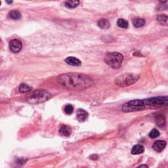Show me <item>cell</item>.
I'll return each instance as SVG.
<instances>
[{
	"label": "cell",
	"mask_w": 168,
	"mask_h": 168,
	"mask_svg": "<svg viewBox=\"0 0 168 168\" xmlns=\"http://www.w3.org/2000/svg\"><path fill=\"white\" fill-rule=\"evenodd\" d=\"M58 83L70 90H84L93 84L92 79L81 73H66L59 75L57 78Z\"/></svg>",
	"instance_id": "obj_1"
},
{
	"label": "cell",
	"mask_w": 168,
	"mask_h": 168,
	"mask_svg": "<svg viewBox=\"0 0 168 168\" xmlns=\"http://www.w3.org/2000/svg\"><path fill=\"white\" fill-rule=\"evenodd\" d=\"M51 97V94L45 90H38L29 95L26 101L31 104H38L47 101Z\"/></svg>",
	"instance_id": "obj_2"
},
{
	"label": "cell",
	"mask_w": 168,
	"mask_h": 168,
	"mask_svg": "<svg viewBox=\"0 0 168 168\" xmlns=\"http://www.w3.org/2000/svg\"><path fill=\"white\" fill-rule=\"evenodd\" d=\"M123 60V55L118 52L108 53L105 56L104 58L105 62L109 67L115 69L119 68L121 67Z\"/></svg>",
	"instance_id": "obj_3"
},
{
	"label": "cell",
	"mask_w": 168,
	"mask_h": 168,
	"mask_svg": "<svg viewBox=\"0 0 168 168\" xmlns=\"http://www.w3.org/2000/svg\"><path fill=\"white\" fill-rule=\"evenodd\" d=\"M139 75L132 74H125L117 78L115 84L120 87H128L133 85L139 80Z\"/></svg>",
	"instance_id": "obj_4"
},
{
	"label": "cell",
	"mask_w": 168,
	"mask_h": 168,
	"mask_svg": "<svg viewBox=\"0 0 168 168\" xmlns=\"http://www.w3.org/2000/svg\"><path fill=\"white\" fill-rule=\"evenodd\" d=\"M167 101L168 98L167 96L157 97L143 100V103L145 107H149L154 109V108L167 106Z\"/></svg>",
	"instance_id": "obj_5"
},
{
	"label": "cell",
	"mask_w": 168,
	"mask_h": 168,
	"mask_svg": "<svg viewBox=\"0 0 168 168\" xmlns=\"http://www.w3.org/2000/svg\"><path fill=\"white\" fill-rule=\"evenodd\" d=\"M145 108L143 101L133 100L124 104L122 107V111L125 112H132L141 111Z\"/></svg>",
	"instance_id": "obj_6"
},
{
	"label": "cell",
	"mask_w": 168,
	"mask_h": 168,
	"mask_svg": "<svg viewBox=\"0 0 168 168\" xmlns=\"http://www.w3.org/2000/svg\"><path fill=\"white\" fill-rule=\"evenodd\" d=\"M22 47L21 41L19 39H13L9 43V47L11 51L13 53H18L21 50Z\"/></svg>",
	"instance_id": "obj_7"
},
{
	"label": "cell",
	"mask_w": 168,
	"mask_h": 168,
	"mask_svg": "<svg viewBox=\"0 0 168 168\" xmlns=\"http://www.w3.org/2000/svg\"><path fill=\"white\" fill-rule=\"evenodd\" d=\"M166 146V142L164 141H157L155 143L153 144L152 148L154 150H156V152H161L163 150Z\"/></svg>",
	"instance_id": "obj_8"
},
{
	"label": "cell",
	"mask_w": 168,
	"mask_h": 168,
	"mask_svg": "<svg viewBox=\"0 0 168 168\" xmlns=\"http://www.w3.org/2000/svg\"><path fill=\"white\" fill-rule=\"evenodd\" d=\"M65 62L68 64H70L71 66H74V67H79L81 64V62L80 59L77 58L76 57H68L65 59Z\"/></svg>",
	"instance_id": "obj_9"
},
{
	"label": "cell",
	"mask_w": 168,
	"mask_h": 168,
	"mask_svg": "<svg viewBox=\"0 0 168 168\" xmlns=\"http://www.w3.org/2000/svg\"><path fill=\"white\" fill-rule=\"evenodd\" d=\"M88 113L83 109H78L76 112V118L79 121H84L87 119Z\"/></svg>",
	"instance_id": "obj_10"
},
{
	"label": "cell",
	"mask_w": 168,
	"mask_h": 168,
	"mask_svg": "<svg viewBox=\"0 0 168 168\" xmlns=\"http://www.w3.org/2000/svg\"><path fill=\"white\" fill-rule=\"evenodd\" d=\"M97 25L100 28L103 29V30H107L108 28H109L110 26V24L109 21H108L107 19H100L99 21L97 22Z\"/></svg>",
	"instance_id": "obj_11"
},
{
	"label": "cell",
	"mask_w": 168,
	"mask_h": 168,
	"mask_svg": "<svg viewBox=\"0 0 168 168\" xmlns=\"http://www.w3.org/2000/svg\"><path fill=\"white\" fill-rule=\"evenodd\" d=\"M59 132L63 136H66V137H68L70 135V134L72 133V130L71 128L68 126H62L59 130Z\"/></svg>",
	"instance_id": "obj_12"
},
{
	"label": "cell",
	"mask_w": 168,
	"mask_h": 168,
	"mask_svg": "<svg viewBox=\"0 0 168 168\" xmlns=\"http://www.w3.org/2000/svg\"><path fill=\"white\" fill-rule=\"evenodd\" d=\"M144 152V148L141 144H136L135 145L132 150H131V154L133 155H137V154H143Z\"/></svg>",
	"instance_id": "obj_13"
},
{
	"label": "cell",
	"mask_w": 168,
	"mask_h": 168,
	"mask_svg": "<svg viewBox=\"0 0 168 168\" xmlns=\"http://www.w3.org/2000/svg\"><path fill=\"white\" fill-rule=\"evenodd\" d=\"M9 17L13 20H19L21 18V13L16 10H13L9 13Z\"/></svg>",
	"instance_id": "obj_14"
},
{
	"label": "cell",
	"mask_w": 168,
	"mask_h": 168,
	"mask_svg": "<svg viewBox=\"0 0 168 168\" xmlns=\"http://www.w3.org/2000/svg\"><path fill=\"white\" fill-rule=\"evenodd\" d=\"M156 123L160 127H162L166 124V119L162 115H158L156 117Z\"/></svg>",
	"instance_id": "obj_15"
},
{
	"label": "cell",
	"mask_w": 168,
	"mask_h": 168,
	"mask_svg": "<svg viewBox=\"0 0 168 168\" xmlns=\"http://www.w3.org/2000/svg\"><path fill=\"white\" fill-rule=\"evenodd\" d=\"M19 91L20 93H28V92L32 91V88L28 86V85H26L25 84H22L20 85V86L19 87Z\"/></svg>",
	"instance_id": "obj_16"
},
{
	"label": "cell",
	"mask_w": 168,
	"mask_h": 168,
	"mask_svg": "<svg viewBox=\"0 0 168 168\" xmlns=\"http://www.w3.org/2000/svg\"><path fill=\"white\" fill-rule=\"evenodd\" d=\"M157 21L160 24L167 26V16L166 15H160L157 16Z\"/></svg>",
	"instance_id": "obj_17"
},
{
	"label": "cell",
	"mask_w": 168,
	"mask_h": 168,
	"mask_svg": "<svg viewBox=\"0 0 168 168\" xmlns=\"http://www.w3.org/2000/svg\"><path fill=\"white\" fill-rule=\"evenodd\" d=\"M80 4V1H74V0H72V1H66L65 2V5L67 7L69 8H75L78 5H79Z\"/></svg>",
	"instance_id": "obj_18"
},
{
	"label": "cell",
	"mask_w": 168,
	"mask_h": 168,
	"mask_svg": "<svg viewBox=\"0 0 168 168\" xmlns=\"http://www.w3.org/2000/svg\"><path fill=\"white\" fill-rule=\"evenodd\" d=\"M145 24V21L143 19H137L133 21V25L135 27L140 28Z\"/></svg>",
	"instance_id": "obj_19"
},
{
	"label": "cell",
	"mask_w": 168,
	"mask_h": 168,
	"mask_svg": "<svg viewBox=\"0 0 168 168\" xmlns=\"http://www.w3.org/2000/svg\"><path fill=\"white\" fill-rule=\"evenodd\" d=\"M117 24L120 28H127L128 27V22L126 20L123 19H120L117 22Z\"/></svg>",
	"instance_id": "obj_20"
},
{
	"label": "cell",
	"mask_w": 168,
	"mask_h": 168,
	"mask_svg": "<svg viewBox=\"0 0 168 168\" xmlns=\"http://www.w3.org/2000/svg\"><path fill=\"white\" fill-rule=\"evenodd\" d=\"M159 135H160L159 131L156 129L152 130L149 133V137L150 138H152V139H155V138L159 137Z\"/></svg>",
	"instance_id": "obj_21"
},
{
	"label": "cell",
	"mask_w": 168,
	"mask_h": 168,
	"mask_svg": "<svg viewBox=\"0 0 168 168\" xmlns=\"http://www.w3.org/2000/svg\"><path fill=\"white\" fill-rule=\"evenodd\" d=\"M64 110L66 114H71L72 112H73L74 108H73V107L72 106L71 104H68V105H67V106L64 107Z\"/></svg>",
	"instance_id": "obj_22"
},
{
	"label": "cell",
	"mask_w": 168,
	"mask_h": 168,
	"mask_svg": "<svg viewBox=\"0 0 168 168\" xmlns=\"http://www.w3.org/2000/svg\"><path fill=\"white\" fill-rule=\"evenodd\" d=\"M137 168H149V167H148V166L145 165V164H144V165L139 166V167H137Z\"/></svg>",
	"instance_id": "obj_23"
},
{
	"label": "cell",
	"mask_w": 168,
	"mask_h": 168,
	"mask_svg": "<svg viewBox=\"0 0 168 168\" xmlns=\"http://www.w3.org/2000/svg\"><path fill=\"white\" fill-rule=\"evenodd\" d=\"M0 5H1V1H0Z\"/></svg>",
	"instance_id": "obj_24"
}]
</instances>
